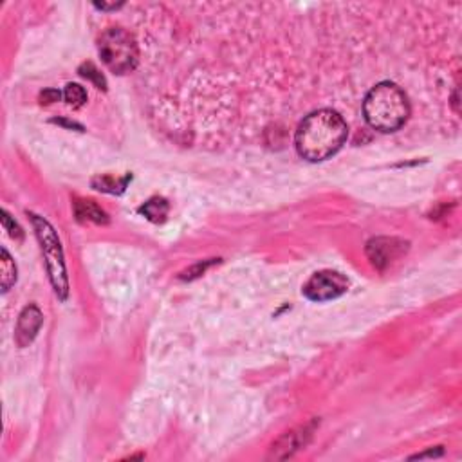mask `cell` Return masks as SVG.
<instances>
[{
	"instance_id": "obj_1",
	"label": "cell",
	"mask_w": 462,
	"mask_h": 462,
	"mask_svg": "<svg viewBox=\"0 0 462 462\" xmlns=\"http://www.w3.org/2000/svg\"><path fill=\"white\" fill-rule=\"evenodd\" d=\"M348 127L336 111L322 109L303 118L295 135V147L303 159L318 163L332 157L345 145Z\"/></svg>"
},
{
	"instance_id": "obj_2",
	"label": "cell",
	"mask_w": 462,
	"mask_h": 462,
	"mask_svg": "<svg viewBox=\"0 0 462 462\" xmlns=\"http://www.w3.org/2000/svg\"><path fill=\"white\" fill-rule=\"evenodd\" d=\"M363 116L374 130L383 134L399 130L410 116L405 90L392 82L377 83L365 96Z\"/></svg>"
},
{
	"instance_id": "obj_3",
	"label": "cell",
	"mask_w": 462,
	"mask_h": 462,
	"mask_svg": "<svg viewBox=\"0 0 462 462\" xmlns=\"http://www.w3.org/2000/svg\"><path fill=\"white\" fill-rule=\"evenodd\" d=\"M29 217H31L35 233H37L38 242L42 245V253H44L45 266H47V273H49L54 293H56L60 300H66L67 295H69V282H67V269L66 262H63V251H61L60 238H58L53 226L45 221L44 217L35 215V213H29Z\"/></svg>"
},
{
	"instance_id": "obj_4",
	"label": "cell",
	"mask_w": 462,
	"mask_h": 462,
	"mask_svg": "<svg viewBox=\"0 0 462 462\" xmlns=\"http://www.w3.org/2000/svg\"><path fill=\"white\" fill-rule=\"evenodd\" d=\"M98 53L112 73L127 74L135 69L140 49L135 38L123 28H109L98 40Z\"/></svg>"
},
{
	"instance_id": "obj_5",
	"label": "cell",
	"mask_w": 462,
	"mask_h": 462,
	"mask_svg": "<svg viewBox=\"0 0 462 462\" xmlns=\"http://www.w3.org/2000/svg\"><path fill=\"white\" fill-rule=\"evenodd\" d=\"M348 289V279L338 271H320L307 280L303 295L311 302H329L340 298Z\"/></svg>"
},
{
	"instance_id": "obj_6",
	"label": "cell",
	"mask_w": 462,
	"mask_h": 462,
	"mask_svg": "<svg viewBox=\"0 0 462 462\" xmlns=\"http://www.w3.org/2000/svg\"><path fill=\"white\" fill-rule=\"evenodd\" d=\"M365 251L374 267L384 269L408 251V242L396 237H377L367 242Z\"/></svg>"
},
{
	"instance_id": "obj_7",
	"label": "cell",
	"mask_w": 462,
	"mask_h": 462,
	"mask_svg": "<svg viewBox=\"0 0 462 462\" xmlns=\"http://www.w3.org/2000/svg\"><path fill=\"white\" fill-rule=\"evenodd\" d=\"M42 323H44V315H42L40 309L37 305L25 307L18 316L17 329H15V341H17L18 347L24 348L33 344Z\"/></svg>"
},
{
	"instance_id": "obj_8",
	"label": "cell",
	"mask_w": 462,
	"mask_h": 462,
	"mask_svg": "<svg viewBox=\"0 0 462 462\" xmlns=\"http://www.w3.org/2000/svg\"><path fill=\"white\" fill-rule=\"evenodd\" d=\"M311 435V430L303 426L298 432H289V434L284 435L276 444H273V451H271V457L274 458H286L289 455L295 454L300 446L305 444V437Z\"/></svg>"
},
{
	"instance_id": "obj_9",
	"label": "cell",
	"mask_w": 462,
	"mask_h": 462,
	"mask_svg": "<svg viewBox=\"0 0 462 462\" xmlns=\"http://www.w3.org/2000/svg\"><path fill=\"white\" fill-rule=\"evenodd\" d=\"M74 215L80 222H95V224H107L109 222L107 213L96 202L83 201V199H78L74 202Z\"/></svg>"
},
{
	"instance_id": "obj_10",
	"label": "cell",
	"mask_w": 462,
	"mask_h": 462,
	"mask_svg": "<svg viewBox=\"0 0 462 462\" xmlns=\"http://www.w3.org/2000/svg\"><path fill=\"white\" fill-rule=\"evenodd\" d=\"M168 209H170L168 208V202L164 201L163 197H152L150 201H147L143 206H141L140 212L143 213L145 217H147L150 222L159 224V222L166 221Z\"/></svg>"
},
{
	"instance_id": "obj_11",
	"label": "cell",
	"mask_w": 462,
	"mask_h": 462,
	"mask_svg": "<svg viewBox=\"0 0 462 462\" xmlns=\"http://www.w3.org/2000/svg\"><path fill=\"white\" fill-rule=\"evenodd\" d=\"M130 176H125L121 179L112 176H103V177H95L92 179V186L99 192H107V193H123L125 188H127V183L130 181Z\"/></svg>"
},
{
	"instance_id": "obj_12",
	"label": "cell",
	"mask_w": 462,
	"mask_h": 462,
	"mask_svg": "<svg viewBox=\"0 0 462 462\" xmlns=\"http://www.w3.org/2000/svg\"><path fill=\"white\" fill-rule=\"evenodd\" d=\"M0 279H2V291L8 293L11 289V286L17 282V266L13 258L9 257V253L6 250H2V258H0Z\"/></svg>"
},
{
	"instance_id": "obj_13",
	"label": "cell",
	"mask_w": 462,
	"mask_h": 462,
	"mask_svg": "<svg viewBox=\"0 0 462 462\" xmlns=\"http://www.w3.org/2000/svg\"><path fill=\"white\" fill-rule=\"evenodd\" d=\"M63 99L73 109H80L87 103V90L78 83H67L63 89Z\"/></svg>"
},
{
	"instance_id": "obj_14",
	"label": "cell",
	"mask_w": 462,
	"mask_h": 462,
	"mask_svg": "<svg viewBox=\"0 0 462 462\" xmlns=\"http://www.w3.org/2000/svg\"><path fill=\"white\" fill-rule=\"evenodd\" d=\"M80 74H82L83 78H87L89 82L95 83L98 89H107V82H105V76H103L102 73H99L98 67L95 66V63H90V61H87V63H83L82 67H80Z\"/></svg>"
},
{
	"instance_id": "obj_15",
	"label": "cell",
	"mask_w": 462,
	"mask_h": 462,
	"mask_svg": "<svg viewBox=\"0 0 462 462\" xmlns=\"http://www.w3.org/2000/svg\"><path fill=\"white\" fill-rule=\"evenodd\" d=\"M2 222H4V228L9 233V237L15 238V241H22V238H24V231H22V228L17 224V222L11 221L8 212H2Z\"/></svg>"
},
{
	"instance_id": "obj_16",
	"label": "cell",
	"mask_w": 462,
	"mask_h": 462,
	"mask_svg": "<svg viewBox=\"0 0 462 462\" xmlns=\"http://www.w3.org/2000/svg\"><path fill=\"white\" fill-rule=\"evenodd\" d=\"M61 92L56 89H45L44 92L40 95V103L42 105H51L54 102H60Z\"/></svg>"
},
{
	"instance_id": "obj_17",
	"label": "cell",
	"mask_w": 462,
	"mask_h": 462,
	"mask_svg": "<svg viewBox=\"0 0 462 462\" xmlns=\"http://www.w3.org/2000/svg\"><path fill=\"white\" fill-rule=\"evenodd\" d=\"M442 454H444V451H442L441 448H439V450H430V451H425V454H418V455H413L412 458H425V457H441Z\"/></svg>"
}]
</instances>
